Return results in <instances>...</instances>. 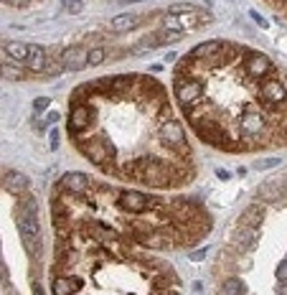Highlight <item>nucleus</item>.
<instances>
[{"label": "nucleus", "instance_id": "nucleus-1", "mask_svg": "<svg viewBox=\"0 0 287 295\" xmlns=\"http://www.w3.org/2000/svg\"><path fill=\"white\" fill-rule=\"evenodd\" d=\"M208 23L211 16L201 13V10H191V8H183V5H175L170 8V13L163 18V28L168 31H193V28H201V23Z\"/></svg>", "mask_w": 287, "mask_h": 295}, {"label": "nucleus", "instance_id": "nucleus-2", "mask_svg": "<svg viewBox=\"0 0 287 295\" xmlns=\"http://www.w3.org/2000/svg\"><path fill=\"white\" fill-rule=\"evenodd\" d=\"M117 203L130 214H142V211H148V206H152L155 201H152L150 196H145V194H140V191H122V194L117 196Z\"/></svg>", "mask_w": 287, "mask_h": 295}, {"label": "nucleus", "instance_id": "nucleus-3", "mask_svg": "<svg viewBox=\"0 0 287 295\" xmlns=\"http://www.w3.org/2000/svg\"><path fill=\"white\" fill-rule=\"evenodd\" d=\"M86 186H89V178H86L84 173H64L59 178V184L56 188L64 191V194H71V196H82Z\"/></svg>", "mask_w": 287, "mask_h": 295}, {"label": "nucleus", "instance_id": "nucleus-4", "mask_svg": "<svg viewBox=\"0 0 287 295\" xmlns=\"http://www.w3.org/2000/svg\"><path fill=\"white\" fill-rule=\"evenodd\" d=\"M186 38V33L183 31H168V28H160L155 33H150V36H145L140 41V46H145V49H158L163 46V43H178Z\"/></svg>", "mask_w": 287, "mask_h": 295}, {"label": "nucleus", "instance_id": "nucleus-5", "mask_svg": "<svg viewBox=\"0 0 287 295\" xmlns=\"http://www.w3.org/2000/svg\"><path fill=\"white\" fill-rule=\"evenodd\" d=\"M61 64L64 69H84V66H89V51L84 46H69L61 54Z\"/></svg>", "mask_w": 287, "mask_h": 295}, {"label": "nucleus", "instance_id": "nucleus-6", "mask_svg": "<svg viewBox=\"0 0 287 295\" xmlns=\"http://www.w3.org/2000/svg\"><path fill=\"white\" fill-rule=\"evenodd\" d=\"M234 242H236L239 249L252 252V249L259 244V226H239L236 234H234Z\"/></svg>", "mask_w": 287, "mask_h": 295}, {"label": "nucleus", "instance_id": "nucleus-7", "mask_svg": "<svg viewBox=\"0 0 287 295\" xmlns=\"http://www.w3.org/2000/svg\"><path fill=\"white\" fill-rule=\"evenodd\" d=\"M26 66H28L31 72H43V74H46V69H49V54L43 51V46L31 43V56H28Z\"/></svg>", "mask_w": 287, "mask_h": 295}, {"label": "nucleus", "instance_id": "nucleus-8", "mask_svg": "<svg viewBox=\"0 0 287 295\" xmlns=\"http://www.w3.org/2000/svg\"><path fill=\"white\" fill-rule=\"evenodd\" d=\"M3 186H5V191H10V194H20L23 188H28V178L23 173H18V171H5Z\"/></svg>", "mask_w": 287, "mask_h": 295}, {"label": "nucleus", "instance_id": "nucleus-9", "mask_svg": "<svg viewBox=\"0 0 287 295\" xmlns=\"http://www.w3.org/2000/svg\"><path fill=\"white\" fill-rule=\"evenodd\" d=\"M5 54H8V59L26 64L28 56H31V46H28V43H20V41H8L5 43Z\"/></svg>", "mask_w": 287, "mask_h": 295}, {"label": "nucleus", "instance_id": "nucleus-10", "mask_svg": "<svg viewBox=\"0 0 287 295\" xmlns=\"http://www.w3.org/2000/svg\"><path fill=\"white\" fill-rule=\"evenodd\" d=\"M135 23H140V18L132 16V13H125V16H117V18L109 20V31H115V33L130 31V28H135Z\"/></svg>", "mask_w": 287, "mask_h": 295}, {"label": "nucleus", "instance_id": "nucleus-11", "mask_svg": "<svg viewBox=\"0 0 287 295\" xmlns=\"http://www.w3.org/2000/svg\"><path fill=\"white\" fill-rule=\"evenodd\" d=\"M3 76L8 79V82H23V79L28 76V72L23 69V66H16L13 59L3 61Z\"/></svg>", "mask_w": 287, "mask_h": 295}, {"label": "nucleus", "instance_id": "nucleus-12", "mask_svg": "<svg viewBox=\"0 0 287 295\" xmlns=\"http://www.w3.org/2000/svg\"><path fill=\"white\" fill-rule=\"evenodd\" d=\"M262 217H264V209L259 206V203H254V206H249L244 214H241V226H259Z\"/></svg>", "mask_w": 287, "mask_h": 295}, {"label": "nucleus", "instance_id": "nucleus-13", "mask_svg": "<svg viewBox=\"0 0 287 295\" xmlns=\"http://www.w3.org/2000/svg\"><path fill=\"white\" fill-rule=\"evenodd\" d=\"M244 282L241 280H236V277H226L224 280V293L226 295H244Z\"/></svg>", "mask_w": 287, "mask_h": 295}, {"label": "nucleus", "instance_id": "nucleus-14", "mask_svg": "<svg viewBox=\"0 0 287 295\" xmlns=\"http://www.w3.org/2000/svg\"><path fill=\"white\" fill-rule=\"evenodd\" d=\"M64 10L66 13H71V16H76V13H82L84 10V3L82 0H64Z\"/></svg>", "mask_w": 287, "mask_h": 295}, {"label": "nucleus", "instance_id": "nucleus-15", "mask_svg": "<svg viewBox=\"0 0 287 295\" xmlns=\"http://www.w3.org/2000/svg\"><path fill=\"white\" fill-rule=\"evenodd\" d=\"M262 199H264V201H270V203L280 199V194L274 191V184H270V186L264 184V186H262Z\"/></svg>", "mask_w": 287, "mask_h": 295}, {"label": "nucleus", "instance_id": "nucleus-16", "mask_svg": "<svg viewBox=\"0 0 287 295\" xmlns=\"http://www.w3.org/2000/svg\"><path fill=\"white\" fill-rule=\"evenodd\" d=\"M104 49H92L89 51V66H97V64H102L104 61Z\"/></svg>", "mask_w": 287, "mask_h": 295}, {"label": "nucleus", "instance_id": "nucleus-17", "mask_svg": "<svg viewBox=\"0 0 287 295\" xmlns=\"http://www.w3.org/2000/svg\"><path fill=\"white\" fill-rule=\"evenodd\" d=\"M49 105H51V99H49V97H38L36 102H33V110H36V112H46Z\"/></svg>", "mask_w": 287, "mask_h": 295}, {"label": "nucleus", "instance_id": "nucleus-18", "mask_svg": "<svg viewBox=\"0 0 287 295\" xmlns=\"http://www.w3.org/2000/svg\"><path fill=\"white\" fill-rule=\"evenodd\" d=\"M277 280L280 282H287V259H282L280 267H277Z\"/></svg>", "mask_w": 287, "mask_h": 295}, {"label": "nucleus", "instance_id": "nucleus-19", "mask_svg": "<svg viewBox=\"0 0 287 295\" xmlns=\"http://www.w3.org/2000/svg\"><path fill=\"white\" fill-rule=\"evenodd\" d=\"M49 140H51V150H56V148H59V130H56V128H51Z\"/></svg>", "mask_w": 287, "mask_h": 295}, {"label": "nucleus", "instance_id": "nucleus-20", "mask_svg": "<svg viewBox=\"0 0 287 295\" xmlns=\"http://www.w3.org/2000/svg\"><path fill=\"white\" fill-rule=\"evenodd\" d=\"M280 163V158H267V161H259L254 168H272V166H277Z\"/></svg>", "mask_w": 287, "mask_h": 295}, {"label": "nucleus", "instance_id": "nucleus-21", "mask_svg": "<svg viewBox=\"0 0 287 295\" xmlns=\"http://www.w3.org/2000/svg\"><path fill=\"white\" fill-rule=\"evenodd\" d=\"M208 255V247H203V249H198V252H191V259L193 262H198V259H203Z\"/></svg>", "mask_w": 287, "mask_h": 295}, {"label": "nucleus", "instance_id": "nucleus-22", "mask_svg": "<svg viewBox=\"0 0 287 295\" xmlns=\"http://www.w3.org/2000/svg\"><path fill=\"white\" fill-rule=\"evenodd\" d=\"M249 18H252V20H257L259 26H267V20H264V18L257 13V10H249Z\"/></svg>", "mask_w": 287, "mask_h": 295}, {"label": "nucleus", "instance_id": "nucleus-23", "mask_svg": "<svg viewBox=\"0 0 287 295\" xmlns=\"http://www.w3.org/2000/svg\"><path fill=\"white\" fill-rule=\"evenodd\" d=\"M201 290H203L201 282H193V295H201Z\"/></svg>", "mask_w": 287, "mask_h": 295}, {"label": "nucleus", "instance_id": "nucleus-24", "mask_svg": "<svg viewBox=\"0 0 287 295\" xmlns=\"http://www.w3.org/2000/svg\"><path fill=\"white\" fill-rule=\"evenodd\" d=\"M280 295H287V285H285V288H282V290H280Z\"/></svg>", "mask_w": 287, "mask_h": 295}, {"label": "nucleus", "instance_id": "nucleus-25", "mask_svg": "<svg viewBox=\"0 0 287 295\" xmlns=\"http://www.w3.org/2000/svg\"><path fill=\"white\" fill-rule=\"evenodd\" d=\"M282 186H285V191H287V178H285V181H282Z\"/></svg>", "mask_w": 287, "mask_h": 295}]
</instances>
